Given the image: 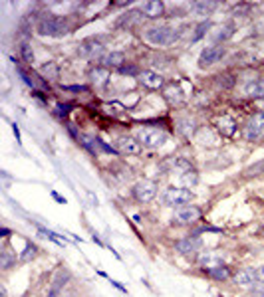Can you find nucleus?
<instances>
[{
	"mask_svg": "<svg viewBox=\"0 0 264 297\" xmlns=\"http://www.w3.org/2000/svg\"><path fill=\"white\" fill-rule=\"evenodd\" d=\"M145 40L153 46H171L179 40V30L171 26H155L145 32Z\"/></svg>",
	"mask_w": 264,
	"mask_h": 297,
	"instance_id": "nucleus-1",
	"label": "nucleus"
},
{
	"mask_svg": "<svg viewBox=\"0 0 264 297\" xmlns=\"http://www.w3.org/2000/svg\"><path fill=\"white\" fill-rule=\"evenodd\" d=\"M36 32L40 36H64L68 34V22L60 16H44L38 26H36Z\"/></svg>",
	"mask_w": 264,
	"mask_h": 297,
	"instance_id": "nucleus-2",
	"label": "nucleus"
},
{
	"mask_svg": "<svg viewBox=\"0 0 264 297\" xmlns=\"http://www.w3.org/2000/svg\"><path fill=\"white\" fill-rule=\"evenodd\" d=\"M161 200H163V204L165 206L179 208V206L191 202L193 192L189 188H183V186H169V188H165V192L161 194Z\"/></svg>",
	"mask_w": 264,
	"mask_h": 297,
	"instance_id": "nucleus-3",
	"label": "nucleus"
},
{
	"mask_svg": "<svg viewBox=\"0 0 264 297\" xmlns=\"http://www.w3.org/2000/svg\"><path fill=\"white\" fill-rule=\"evenodd\" d=\"M137 139L139 143L147 147V149H159L165 145L167 141V133L161 131V129H153V127H145V129H139L137 133Z\"/></svg>",
	"mask_w": 264,
	"mask_h": 297,
	"instance_id": "nucleus-4",
	"label": "nucleus"
},
{
	"mask_svg": "<svg viewBox=\"0 0 264 297\" xmlns=\"http://www.w3.org/2000/svg\"><path fill=\"white\" fill-rule=\"evenodd\" d=\"M201 216H203L201 208H197V206H183V208H179V210L173 214L171 222H173L175 226H191V224L201 220Z\"/></svg>",
	"mask_w": 264,
	"mask_h": 297,
	"instance_id": "nucleus-5",
	"label": "nucleus"
},
{
	"mask_svg": "<svg viewBox=\"0 0 264 297\" xmlns=\"http://www.w3.org/2000/svg\"><path fill=\"white\" fill-rule=\"evenodd\" d=\"M133 196L139 200V202H151L155 196H157V184L153 181H139V183L133 186Z\"/></svg>",
	"mask_w": 264,
	"mask_h": 297,
	"instance_id": "nucleus-6",
	"label": "nucleus"
},
{
	"mask_svg": "<svg viewBox=\"0 0 264 297\" xmlns=\"http://www.w3.org/2000/svg\"><path fill=\"white\" fill-rule=\"evenodd\" d=\"M264 137V111L256 113L244 127V139L246 141H258Z\"/></svg>",
	"mask_w": 264,
	"mask_h": 297,
	"instance_id": "nucleus-7",
	"label": "nucleus"
},
{
	"mask_svg": "<svg viewBox=\"0 0 264 297\" xmlns=\"http://www.w3.org/2000/svg\"><path fill=\"white\" fill-rule=\"evenodd\" d=\"M141 143H139V139L135 137H121L118 139V151H120L121 155H127V157H135V155H139L141 153Z\"/></svg>",
	"mask_w": 264,
	"mask_h": 297,
	"instance_id": "nucleus-8",
	"label": "nucleus"
},
{
	"mask_svg": "<svg viewBox=\"0 0 264 297\" xmlns=\"http://www.w3.org/2000/svg\"><path fill=\"white\" fill-rule=\"evenodd\" d=\"M224 54V48L222 46H209L201 52V58H199V66L201 68H207V66H213L216 64Z\"/></svg>",
	"mask_w": 264,
	"mask_h": 297,
	"instance_id": "nucleus-9",
	"label": "nucleus"
},
{
	"mask_svg": "<svg viewBox=\"0 0 264 297\" xmlns=\"http://www.w3.org/2000/svg\"><path fill=\"white\" fill-rule=\"evenodd\" d=\"M216 129H218V133L222 135L224 139H233L237 135V121L231 117V115H222V117H218L215 121Z\"/></svg>",
	"mask_w": 264,
	"mask_h": 297,
	"instance_id": "nucleus-10",
	"label": "nucleus"
},
{
	"mask_svg": "<svg viewBox=\"0 0 264 297\" xmlns=\"http://www.w3.org/2000/svg\"><path fill=\"white\" fill-rule=\"evenodd\" d=\"M139 81L143 83L145 88H149V90H159V88H163V83H165L163 75L157 73V71H151V69H145V71L139 73Z\"/></svg>",
	"mask_w": 264,
	"mask_h": 297,
	"instance_id": "nucleus-11",
	"label": "nucleus"
},
{
	"mask_svg": "<svg viewBox=\"0 0 264 297\" xmlns=\"http://www.w3.org/2000/svg\"><path fill=\"white\" fill-rule=\"evenodd\" d=\"M175 248L179 253L183 256H189V253H195V251L201 250V238L199 236H189V238H183L175 244Z\"/></svg>",
	"mask_w": 264,
	"mask_h": 297,
	"instance_id": "nucleus-12",
	"label": "nucleus"
},
{
	"mask_svg": "<svg viewBox=\"0 0 264 297\" xmlns=\"http://www.w3.org/2000/svg\"><path fill=\"white\" fill-rule=\"evenodd\" d=\"M163 168L165 171H171V173H187V171H191V162L185 159H179V157H175V159H169L163 162Z\"/></svg>",
	"mask_w": 264,
	"mask_h": 297,
	"instance_id": "nucleus-13",
	"label": "nucleus"
},
{
	"mask_svg": "<svg viewBox=\"0 0 264 297\" xmlns=\"http://www.w3.org/2000/svg\"><path fill=\"white\" fill-rule=\"evenodd\" d=\"M141 12H143L147 18H159L165 12V4L159 2V0H155V2H143Z\"/></svg>",
	"mask_w": 264,
	"mask_h": 297,
	"instance_id": "nucleus-14",
	"label": "nucleus"
},
{
	"mask_svg": "<svg viewBox=\"0 0 264 297\" xmlns=\"http://www.w3.org/2000/svg\"><path fill=\"white\" fill-rule=\"evenodd\" d=\"M244 93L248 97H256V99H264V79H250L244 86Z\"/></svg>",
	"mask_w": 264,
	"mask_h": 297,
	"instance_id": "nucleus-15",
	"label": "nucleus"
},
{
	"mask_svg": "<svg viewBox=\"0 0 264 297\" xmlns=\"http://www.w3.org/2000/svg\"><path fill=\"white\" fill-rule=\"evenodd\" d=\"M101 50H103V46L99 44V42H96V40H86L82 46H80V54L82 56H88V58H96L97 54H101Z\"/></svg>",
	"mask_w": 264,
	"mask_h": 297,
	"instance_id": "nucleus-16",
	"label": "nucleus"
},
{
	"mask_svg": "<svg viewBox=\"0 0 264 297\" xmlns=\"http://www.w3.org/2000/svg\"><path fill=\"white\" fill-rule=\"evenodd\" d=\"M201 266L205 268V272H209V270H213V268H218V266H222V260L216 256V253H213V251H205L203 256H201Z\"/></svg>",
	"mask_w": 264,
	"mask_h": 297,
	"instance_id": "nucleus-17",
	"label": "nucleus"
},
{
	"mask_svg": "<svg viewBox=\"0 0 264 297\" xmlns=\"http://www.w3.org/2000/svg\"><path fill=\"white\" fill-rule=\"evenodd\" d=\"M103 66L109 69V68H121L123 66V62H125V56L121 54V52H111V54H107V56H103Z\"/></svg>",
	"mask_w": 264,
	"mask_h": 297,
	"instance_id": "nucleus-18",
	"label": "nucleus"
},
{
	"mask_svg": "<svg viewBox=\"0 0 264 297\" xmlns=\"http://www.w3.org/2000/svg\"><path fill=\"white\" fill-rule=\"evenodd\" d=\"M256 279V270H240L233 275V281L239 283V285H248Z\"/></svg>",
	"mask_w": 264,
	"mask_h": 297,
	"instance_id": "nucleus-19",
	"label": "nucleus"
},
{
	"mask_svg": "<svg viewBox=\"0 0 264 297\" xmlns=\"http://www.w3.org/2000/svg\"><path fill=\"white\" fill-rule=\"evenodd\" d=\"M90 77H92V81L96 86H105L107 83V77H109V69L105 68V66H97V68L92 69Z\"/></svg>",
	"mask_w": 264,
	"mask_h": 297,
	"instance_id": "nucleus-20",
	"label": "nucleus"
},
{
	"mask_svg": "<svg viewBox=\"0 0 264 297\" xmlns=\"http://www.w3.org/2000/svg\"><path fill=\"white\" fill-rule=\"evenodd\" d=\"M40 73L46 77V79H58L60 77V68L56 62H46L42 68H40Z\"/></svg>",
	"mask_w": 264,
	"mask_h": 297,
	"instance_id": "nucleus-21",
	"label": "nucleus"
},
{
	"mask_svg": "<svg viewBox=\"0 0 264 297\" xmlns=\"http://www.w3.org/2000/svg\"><path fill=\"white\" fill-rule=\"evenodd\" d=\"M207 274L211 275L213 279H218V281H224V279H229L231 277V270L222 264V266H218V268H213V270H209Z\"/></svg>",
	"mask_w": 264,
	"mask_h": 297,
	"instance_id": "nucleus-22",
	"label": "nucleus"
},
{
	"mask_svg": "<svg viewBox=\"0 0 264 297\" xmlns=\"http://www.w3.org/2000/svg\"><path fill=\"white\" fill-rule=\"evenodd\" d=\"M215 6H216L215 2H195V4H193V12L199 14V16H205V14H209Z\"/></svg>",
	"mask_w": 264,
	"mask_h": 297,
	"instance_id": "nucleus-23",
	"label": "nucleus"
},
{
	"mask_svg": "<svg viewBox=\"0 0 264 297\" xmlns=\"http://www.w3.org/2000/svg\"><path fill=\"white\" fill-rule=\"evenodd\" d=\"M14 262H16V258L12 256V251L2 250V253H0V268H2V270H10Z\"/></svg>",
	"mask_w": 264,
	"mask_h": 297,
	"instance_id": "nucleus-24",
	"label": "nucleus"
},
{
	"mask_svg": "<svg viewBox=\"0 0 264 297\" xmlns=\"http://www.w3.org/2000/svg\"><path fill=\"white\" fill-rule=\"evenodd\" d=\"M36 253H38V248H36L32 242H28V244H26V248H24V251H22V256H20V262H22V264H26V262L34 260V258H36Z\"/></svg>",
	"mask_w": 264,
	"mask_h": 297,
	"instance_id": "nucleus-25",
	"label": "nucleus"
},
{
	"mask_svg": "<svg viewBox=\"0 0 264 297\" xmlns=\"http://www.w3.org/2000/svg\"><path fill=\"white\" fill-rule=\"evenodd\" d=\"M20 54H22L26 64H32V62H34V52H32V46H30V44H22V46H20Z\"/></svg>",
	"mask_w": 264,
	"mask_h": 297,
	"instance_id": "nucleus-26",
	"label": "nucleus"
},
{
	"mask_svg": "<svg viewBox=\"0 0 264 297\" xmlns=\"http://www.w3.org/2000/svg\"><path fill=\"white\" fill-rule=\"evenodd\" d=\"M197 181H199V179H197V173H195V171H187V173H183V175H181V183L183 184H197Z\"/></svg>",
	"mask_w": 264,
	"mask_h": 297,
	"instance_id": "nucleus-27",
	"label": "nucleus"
},
{
	"mask_svg": "<svg viewBox=\"0 0 264 297\" xmlns=\"http://www.w3.org/2000/svg\"><path fill=\"white\" fill-rule=\"evenodd\" d=\"M211 28V24L209 22H201L197 26V32H195V36H193V40H199V38H203L205 34H207V30Z\"/></svg>",
	"mask_w": 264,
	"mask_h": 297,
	"instance_id": "nucleus-28",
	"label": "nucleus"
},
{
	"mask_svg": "<svg viewBox=\"0 0 264 297\" xmlns=\"http://www.w3.org/2000/svg\"><path fill=\"white\" fill-rule=\"evenodd\" d=\"M70 109H72V105H68V103H58L56 113H58V117H66V115L70 113Z\"/></svg>",
	"mask_w": 264,
	"mask_h": 297,
	"instance_id": "nucleus-29",
	"label": "nucleus"
},
{
	"mask_svg": "<svg viewBox=\"0 0 264 297\" xmlns=\"http://www.w3.org/2000/svg\"><path fill=\"white\" fill-rule=\"evenodd\" d=\"M256 279H258V281H264V266H260V268L256 270Z\"/></svg>",
	"mask_w": 264,
	"mask_h": 297,
	"instance_id": "nucleus-30",
	"label": "nucleus"
},
{
	"mask_svg": "<svg viewBox=\"0 0 264 297\" xmlns=\"http://www.w3.org/2000/svg\"><path fill=\"white\" fill-rule=\"evenodd\" d=\"M121 73H135V71H137V69L135 68H127V66H121Z\"/></svg>",
	"mask_w": 264,
	"mask_h": 297,
	"instance_id": "nucleus-31",
	"label": "nucleus"
},
{
	"mask_svg": "<svg viewBox=\"0 0 264 297\" xmlns=\"http://www.w3.org/2000/svg\"><path fill=\"white\" fill-rule=\"evenodd\" d=\"M48 297H60V289L52 287V289H50V293H48Z\"/></svg>",
	"mask_w": 264,
	"mask_h": 297,
	"instance_id": "nucleus-32",
	"label": "nucleus"
},
{
	"mask_svg": "<svg viewBox=\"0 0 264 297\" xmlns=\"http://www.w3.org/2000/svg\"><path fill=\"white\" fill-rule=\"evenodd\" d=\"M0 297H8V293H6V287H4V285L0 287Z\"/></svg>",
	"mask_w": 264,
	"mask_h": 297,
	"instance_id": "nucleus-33",
	"label": "nucleus"
},
{
	"mask_svg": "<svg viewBox=\"0 0 264 297\" xmlns=\"http://www.w3.org/2000/svg\"><path fill=\"white\" fill-rule=\"evenodd\" d=\"M0 234H2V238H6V236L10 234V230H8V228H2V232H0Z\"/></svg>",
	"mask_w": 264,
	"mask_h": 297,
	"instance_id": "nucleus-34",
	"label": "nucleus"
},
{
	"mask_svg": "<svg viewBox=\"0 0 264 297\" xmlns=\"http://www.w3.org/2000/svg\"><path fill=\"white\" fill-rule=\"evenodd\" d=\"M258 103H260V105H262V107H264V99H260V101H258Z\"/></svg>",
	"mask_w": 264,
	"mask_h": 297,
	"instance_id": "nucleus-35",
	"label": "nucleus"
}]
</instances>
